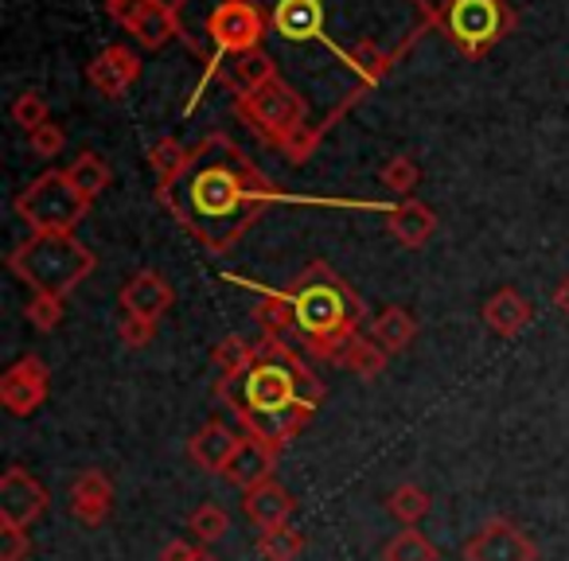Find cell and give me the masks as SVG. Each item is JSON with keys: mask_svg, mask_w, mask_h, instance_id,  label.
Segmentation results:
<instances>
[{"mask_svg": "<svg viewBox=\"0 0 569 561\" xmlns=\"http://www.w3.org/2000/svg\"><path fill=\"white\" fill-rule=\"evenodd\" d=\"M160 207L203 246L207 253L222 258L230 253L269 211L273 203H320V207H359V211H382L387 203H359V199H301L284 196L258 164L234 144L227 133H207L191 149L188 168L168 188H157Z\"/></svg>", "mask_w": 569, "mask_h": 561, "instance_id": "obj_1", "label": "cell"}, {"mask_svg": "<svg viewBox=\"0 0 569 561\" xmlns=\"http://www.w3.org/2000/svg\"><path fill=\"white\" fill-rule=\"evenodd\" d=\"M214 398L234 413L242 437L281 457L293 437H301V429L317 418L325 382L305 363V351L284 343V335L261 332L258 363L234 379H214Z\"/></svg>", "mask_w": 569, "mask_h": 561, "instance_id": "obj_2", "label": "cell"}, {"mask_svg": "<svg viewBox=\"0 0 569 561\" xmlns=\"http://www.w3.org/2000/svg\"><path fill=\"white\" fill-rule=\"evenodd\" d=\"M284 293L293 304V340L301 343L305 359L343 363L367 320L363 297L328 261H312L293 285H284Z\"/></svg>", "mask_w": 569, "mask_h": 561, "instance_id": "obj_3", "label": "cell"}, {"mask_svg": "<svg viewBox=\"0 0 569 561\" xmlns=\"http://www.w3.org/2000/svg\"><path fill=\"white\" fill-rule=\"evenodd\" d=\"M234 113L269 144V149L281 152L289 164H305L320 144L317 129L309 126V118H312L309 98L284 79V74L261 82L250 94H238Z\"/></svg>", "mask_w": 569, "mask_h": 561, "instance_id": "obj_4", "label": "cell"}, {"mask_svg": "<svg viewBox=\"0 0 569 561\" xmlns=\"http://www.w3.org/2000/svg\"><path fill=\"white\" fill-rule=\"evenodd\" d=\"M9 269L32 293L71 297L98 269V258L74 234H32L9 253Z\"/></svg>", "mask_w": 569, "mask_h": 561, "instance_id": "obj_5", "label": "cell"}, {"mask_svg": "<svg viewBox=\"0 0 569 561\" xmlns=\"http://www.w3.org/2000/svg\"><path fill=\"white\" fill-rule=\"evenodd\" d=\"M203 32H207V43H211V48H207V56L199 59V63H203V79H199L188 113L196 110V102L203 98V90L219 79V71H222L227 59L261 48L269 24H266V17H261V9L253 4V0H219V4L207 12Z\"/></svg>", "mask_w": 569, "mask_h": 561, "instance_id": "obj_6", "label": "cell"}, {"mask_svg": "<svg viewBox=\"0 0 569 561\" xmlns=\"http://www.w3.org/2000/svg\"><path fill=\"white\" fill-rule=\"evenodd\" d=\"M437 32L468 59H483L503 36L515 32V12L507 0H441Z\"/></svg>", "mask_w": 569, "mask_h": 561, "instance_id": "obj_7", "label": "cell"}, {"mask_svg": "<svg viewBox=\"0 0 569 561\" xmlns=\"http://www.w3.org/2000/svg\"><path fill=\"white\" fill-rule=\"evenodd\" d=\"M12 207H17L20 219L32 227V234H74V227L87 219L94 203L79 196V188L71 183L67 168L63 172L51 168V172L36 176V180L12 199Z\"/></svg>", "mask_w": 569, "mask_h": 561, "instance_id": "obj_8", "label": "cell"}, {"mask_svg": "<svg viewBox=\"0 0 569 561\" xmlns=\"http://www.w3.org/2000/svg\"><path fill=\"white\" fill-rule=\"evenodd\" d=\"M106 9L141 48L157 51L168 40L183 36L180 12H176L172 0H106Z\"/></svg>", "mask_w": 569, "mask_h": 561, "instance_id": "obj_9", "label": "cell"}, {"mask_svg": "<svg viewBox=\"0 0 569 561\" xmlns=\"http://www.w3.org/2000/svg\"><path fill=\"white\" fill-rule=\"evenodd\" d=\"M51 394V371L40 355H20L0 379V405L12 418H32Z\"/></svg>", "mask_w": 569, "mask_h": 561, "instance_id": "obj_10", "label": "cell"}, {"mask_svg": "<svg viewBox=\"0 0 569 561\" xmlns=\"http://www.w3.org/2000/svg\"><path fill=\"white\" fill-rule=\"evenodd\" d=\"M460 553L465 561H538L535 538L511 519H488Z\"/></svg>", "mask_w": 569, "mask_h": 561, "instance_id": "obj_11", "label": "cell"}, {"mask_svg": "<svg viewBox=\"0 0 569 561\" xmlns=\"http://www.w3.org/2000/svg\"><path fill=\"white\" fill-rule=\"evenodd\" d=\"M51 507V495L24 464H12L9 472L0 475V522L12 527H32L36 519H43Z\"/></svg>", "mask_w": 569, "mask_h": 561, "instance_id": "obj_12", "label": "cell"}, {"mask_svg": "<svg viewBox=\"0 0 569 561\" xmlns=\"http://www.w3.org/2000/svg\"><path fill=\"white\" fill-rule=\"evenodd\" d=\"M118 304H121V312H126V317L160 324V320H164V312L176 304V289H172V281H168L164 273H157V269H137L126 285H121Z\"/></svg>", "mask_w": 569, "mask_h": 561, "instance_id": "obj_13", "label": "cell"}, {"mask_svg": "<svg viewBox=\"0 0 569 561\" xmlns=\"http://www.w3.org/2000/svg\"><path fill=\"white\" fill-rule=\"evenodd\" d=\"M137 79H141V59H137V51L126 48V43H110V48H102L87 67V82L102 98H110V102L126 98V90L133 87Z\"/></svg>", "mask_w": 569, "mask_h": 561, "instance_id": "obj_14", "label": "cell"}, {"mask_svg": "<svg viewBox=\"0 0 569 561\" xmlns=\"http://www.w3.org/2000/svg\"><path fill=\"white\" fill-rule=\"evenodd\" d=\"M113 511V480L102 468H87V472L74 475L71 483V514L82 527H102Z\"/></svg>", "mask_w": 569, "mask_h": 561, "instance_id": "obj_15", "label": "cell"}, {"mask_svg": "<svg viewBox=\"0 0 569 561\" xmlns=\"http://www.w3.org/2000/svg\"><path fill=\"white\" fill-rule=\"evenodd\" d=\"M242 511L258 530H273V527H284V522H293L297 499L284 483L266 480V483H258V488L242 491Z\"/></svg>", "mask_w": 569, "mask_h": 561, "instance_id": "obj_16", "label": "cell"}, {"mask_svg": "<svg viewBox=\"0 0 569 561\" xmlns=\"http://www.w3.org/2000/svg\"><path fill=\"white\" fill-rule=\"evenodd\" d=\"M242 441L246 437L234 433L230 425H222V421H207V425L188 441V457L196 468L219 475V472H227V464L234 460V452L242 449Z\"/></svg>", "mask_w": 569, "mask_h": 561, "instance_id": "obj_17", "label": "cell"}, {"mask_svg": "<svg viewBox=\"0 0 569 561\" xmlns=\"http://www.w3.org/2000/svg\"><path fill=\"white\" fill-rule=\"evenodd\" d=\"M480 317H483V324H488V332H496L499 340H515V335L527 332L530 320H535V304H530L519 289L507 285L483 301Z\"/></svg>", "mask_w": 569, "mask_h": 561, "instance_id": "obj_18", "label": "cell"}, {"mask_svg": "<svg viewBox=\"0 0 569 561\" xmlns=\"http://www.w3.org/2000/svg\"><path fill=\"white\" fill-rule=\"evenodd\" d=\"M387 230L398 246L421 250V246L437 234V214H433V207H426L421 199H398L387 211Z\"/></svg>", "mask_w": 569, "mask_h": 561, "instance_id": "obj_19", "label": "cell"}, {"mask_svg": "<svg viewBox=\"0 0 569 561\" xmlns=\"http://www.w3.org/2000/svg\"><path fill=\"white\" fill-rule=\"evenodd\" d=\"M277 74H281V67H277L273 59L258 48V51H246V56L227 59V63H222V71H219V82L238 98V94H250V90H258L261 82L277 79Z\"/></svg>", "mask_w": 569, "mask_h": 561, "instance_id": "obj_20", "label": "cell"}, {"mask_svg": "<svg viewBox=\"0 0 569 561\" xmlns=\"http://www.w3.org/2000/svg\"><path fill=\"white\" fill-rule=\"evenodd\" d=\"M277 452L273 449H266V444H258V441H250L246 437L242 441V449L234 452V460L227 464V480L234 483V488H242V491H250V488H258V483H266V480H273V468H277Z\"/></svg>", "mask_w": 569, "mask_h": 561, "instance_id": "obj_21", "label": "cell"}, {"mask_svg": "<svg viewBox=\"0 0 569 561\" xmlns=\"http://www.w3.org/2000/svg\"><path fill=\"white\" fill-rule=\"evenodd\" d=\"M371 340L379 343L387 355H402V351L410 348L413 340H418V320H413V312L390 304V309H382L379 317H375Z\"/></svg>", "mask_w": 569, "mask_h": 561, "instance_id": "obj_22", "label": "cell"}, {"mask_svg": "<svg viewBox=\"0 0 569 561\" xmlns=\"http://www.w3.org/2000/svg\"><path fill=\"white\" fill-rule=\"evenodd\" d=\"M67 176H71V183L79 188V196L94 203V199L102 196L106 188H110L113 168L106 164L102 152H79V157H74L71 164H67Z\"/></svg>", "mask_w": 569, "mask_h": 561, "instance_id": "obj_23", "label": "cell"}, {"mask_svg": "<svg viewBox=\"0 0 569 561\" xmlns=\"http://www.w3.org/2000/svg\"><path fill=\"white\" fill-rule=\"evenodd\" d=\"M211 363L219 367V379H234V374H246L253 363H258V343L242 340V335H222L211 351Z\"/></svg>", "mask_w": 569, "mask_h": 561, "instance_id": "obj_24", "label": "cell"}, {"mask_svg": "<svg viewBox=\"0 0 569 561\" xmlns=\"http://www.w3.org/2000/svg\"><path fill=\"white\" fill-rule=\"evenodd\" d=\"M188 157H191V149L183 141H176V137H160V141H152L149 144V168H152V176H157V188H168V183L188 168Z\"/></svg>", "mask_w": 569, "mask_h": 561, "instance_id": "obj_25", "label": "cell"}, {"mask_svg": "<svg viewBox=\"0 0 569 561\" xmlns=\"http://www.w3.org/2000/svg\"><path fill=\"white\" fill-rule=\"evenodd\" d=\"M429 507H433V499H429V491L421 488V483H398L387 495V511L395 514V522H402V527H418L429 514Z\"/></svg>", "mask_w": 569, "mask_h": 561, "instance_id": "obj_26", "label": "cell"}, {"mask_svg": "<svg viewBox=\"0 0 569 561\" xmlns=\"http://www.w3.org/2000/svg\"><path fill=\"white\" fill-rule=\"evenodd\" d=\"M305 550V534L293 527V522H284V527L273 530H261L258 534V558L261 561H297Z\"/></svg>", "mask_w": 569, "mask_h": 561, "instance_id": "obj_27", "label": "cell"}, {"mask_svg": "<svg viewBox=\"0 0 569 561\" xmlns=\"http://www.w3.org/2000/svg\"><path fill=\"white\" fill-rule=\"evenodd\" d=\"M387 363H390V355L379 348V343L371 340V335H359L356 343L348 348V355H343V363L340 367H348L351 374H359L363 382H375L382 371H387Z\"/></svg>", "mask_w": 569, "mask_h": 561, "instance_id": "obj_28", "label": "cell"}, {"mask_svg": "<svg viewBox=\"0 0 569 561\" xmlns=\"http://www.w3.org/2000/svg\"><path fill=\"white\" fill-rule=\"evenodd\" d=\"M382 561H437V545L418 527H402L382 545Z\"/></svg>", "mask_w": 569, "mask_h": 561, "instance_id": "obj_29", "label": "cell"}, {"mask_svg": "<svg viewBox=\"0 0 569 561\" xmlns=\"http://www.w3.org/2000/svg\"><path fill=\"white\" fill-rule=\"evenodd\" d=\"M379 180H382V188H390L398 199H413V188L421 183V168L413 157L398 152V157H390L387 164L379 168Z\"/></svg>", "mask_w": 569, "mask_h": 561, "instance_id": "obj_30", "label": "cell"}, {"mask_svg": "<svg viewBox=\"0 0 569 561\" xmlns=\"http://www.w3.org/2000/svg\"><path fill=\"white\" fill-rule=\"evenodd\" d=\"M188 530H191V538H196L199 545H211L230 530V514L222 511L219 503H203V507H196V511L188 514Z\"/></svg>", "mask_w": 569, "mask_h": 561, "instance_id": "obj_31", "label": "cell"}, {"mask_svg": "<svg viewBox=\"0 0 569 561\" xmlns=\"http://www.w3.org/2000/svg\"><path fill=\"white\" fill-rule=\"evenodd\" d=\"M63 312H67V297H56V293H32L24 304V317L36 332H56L63 324Z\"/></svg>", "mask_w": 569, "mask_h": 561, "instance_id": "obj_32", "label": "cell"}, {"mask_svg": "<svg viewBox=\"0 0 569 561\" xmlns=\"http://www.w3.org/2000/svg\"><path fill=\"white\" fill-rule=\"evenodd\" d=\"M12 121H17L24 133H32V129H40V126H48L51 121V110H48V102H43V94H36V90H24V94L12 102Z\"/></svg>", "mask_w": 569, "mask_h": 561, "instance_id": "obj_33", "label": "cell"}, {"mask_svg": "<svg viewBox=\"0 0 569 561\" xmlns=\"http://www.w3.org/2000/svg\"><path fill=\"white\" fill-rule=\"evenodd\" d=\"M32 558V534L24 527L0 522V561H24Z\"/></svg>", "mask_w": 569, "mask_h": 561, "instance_id": "obj_34", "label": "cell"}, {"mask_svg": "<svg viewBox=\"0 0 569 561\" xmlns=\"http://www.w3.org/2000/svg\"><path fill=\"white\" fill-rule=\"evenodd\" d=\"M28 144H32L36 157L51 160V157H59V152L67 149V129L56 126V121H48V126H40V129H32V133H28Z\"/></svg>", "mask_w": 569, "mask_h": 561, "instance_id": "obj_35", "label": "cell"}, {"mask_svg": "<svg viewBox=\"0 0 569 561\" xmlns=\"http://www.w3.org/2000/svg\"><path fill=\"white\" fill-rule=\"evenodd\" d=\"M157 328H160V324H149V320H133V317H121V328H118V335H121V343H126V348L141 351V348H149V343L157 340Z\"/></svg>", "mask_w": 569, "mask_h": 561, "instance_id": "obj_36", "label": "cell"}, {"mask_svg": "<svg viewBox=\"0 0 569 561\" xmlns=\"http://www.w3.org/2000/svg\"><path fill=\"white\" fill-rule=\"evenodd\" d=\"M203 545H191L188 538H172V542L160 550V561H196Z\"/></svg>", "mask_w": 569, "mask_h": 561, "instance_id": "obj_37", "label": "cell"}, {"mask_svg": "<svg viewBox=\"0 0 569 561\" xmlns=\"http://www.w3.org/2000/svg\"><path fill=\"white\" fill-rule=\"evenodd\" d=\"M550 304L561 312V317H569V277H561L558 281V289L550 293Z\"/></svg>", "mask_w": 569, "mask_h": 561, "instance_id": "obj_38", "label": "cell"}, {"mask_svg": "<svg viewBox=\"0 0 569 561\" xmlns=\"http://www.w3.org/2000/svg\"><path fill=\"white\" fill-rule=\"evenodd\" d=\"M196 561H219V558H214L211 550H199V558H196Z\"/></svg>", "mask_w": 569, "mask_h": 561, "instance_id": "obj_39", "label": "cell"}]
</instances>
